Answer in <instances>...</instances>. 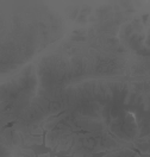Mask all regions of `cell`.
I'll return each instance as SVG.
<instances>
[{"mask_svg":"<svg viewBox=\"0 0 150 157\" xmlns=\"http://www.w3.org/2000/svg\"><path fill=\"white\" fill-rule=\"evenodd\" d=\"M45 136H47V130H43L42 133V143L40 144H31V145H24L23 149H29L32 150L36 157H42L45 155H49L50 157H102L106 154H109V151L105 152H100V154H93V155H86V156H71L68 151H56L52 147H49L45 144Z\"/></svg>","mask_w":150,"mask_h":157,"instance_id":"cell-1","label":"cell"}]
</instances>
